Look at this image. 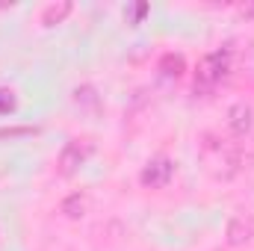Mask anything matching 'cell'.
Wrapping results in <instances>:
<instances>
[{"instance_id":"6da1fadb","label":"cell","mask_w":254,"mask_h":251,"mask_svg":"<svg viewBox=\"0 0 254 251\" xmlns=\"http://www.w3.org/2000/svg\"><path fill=\"white\" fill-rule=\"evenodd\" d=\"M204 163L210 166V172L216 178H234L240 169V148L237 142L219 139V136H207L204 139Z\"/></svg>"},{"instance_id":"7a4b0ae2","label":"cell","mask_w":254,"mask_h":251,"mask_svg":"<svg viewBox=\"0 0 254 251\" xmlns=\"http://www.w3.org/2000/svg\"><path fill=\"white\" fill-rule=\"evenodd\" d=\"M228 68H231V48H222V51L207 54L198 63V71H195V92L198 95H210L225 80Z\"/></svg>"},{"instance_id":"3957f363","label":"cell","mask_w":254,"mask_h":251,"mask_svg":"<svg viewBox=\"0 0 254 251\" xmlns=\"http://www.w3.org/2000/svg\"><path fill=\"white\" fill-rule=\"evenodd\" d=\"M89 157H92V145H89L86 139L68 142V145L63 148V154H60V172H63V175H74Z\"/></svg>"},{"instance_id":"277c9868","label":"cell","mask_w":254,"mask_h":251,"mask_svg":"<svg viewBox=\"0 0 254 251\" xmlns=\"http://www.w3.org/2000/svg\"><path fill=\"white\" fill-rule=\"evenodd\" d=\"M172 175H175V163L166 160V157H157V160H151L142 169L139 181H142V187H148V189H160L172 181Z\"/></svg>"},{"instance_id":"5b68a950","label":"cell","mask_w":254,"mask_h":251,"mask_svg":"<svg viewBox=\"0 0 254 251\" xmlns=\"http://www.w3.org/2000/svg\"><path fill=\"white\" fill-rule=\"evenodd\" d=\"M254 125V113L249 104H234L231 110H228V127H231V133L234 136H246Z\"/></svg>"},{"instance_id":"8992f818","label":"cell","mask_w":254,"mask_h":251,"mask_svg":"<svg viewBox=\"0 0 254 251\" xmlns=\"http://www.w3.org/2000/svg\"><path fill=\"white\" fill-rule=\"evenodd\" d=\"M252 237H254L252 216H246V213L234 216V219H231V225H228V243H231V246H243V243H249Z\"/></svg>"},{"instance_id":"52a82bcc","label":"cell","mask_w":254,"mask_h":251,"mask_svg":"<svg viewBox=\"0 0 254 251\" xmlns=\"http://www.w3.org/2000/svg\"><path fill=\"white\" fill-rule=\"evenodd\" d=\"M71 12V3H54L42 12V24L45 27H54V24H63V18Z\"/></svg>"},{"instance_id":"ba28073f","label":"cell","mask_w":254,"mask_h":251,"mask_svg":"<svg viewBox=\"0 0 254 251\" xmlns=\"http://www.w3.org/2000/svg\"><path fill=\"white\" fill-rule=\"evenodd\" d=\"M181 71H184V60L181 57H166L163 60V74L166 77H181Z\"/></svg>"},{"instance_id":"9c48e42d","label":"cell","mask_w":254,"mask_h":251,"mask_svg":"<svg viewBox=\"0 0 254 251\" xmlns=\"http://www.w3.org/2000/svg\"><path fill=\"white\" fill-rule=\"evenodd\" d=\"M65 213H68V216H83V198H80V195H74V198H68V201H65V207H63Z\"/></svg>"},{"instance_id":"30bf717a","label":"cell","mask_w":254,"mask_h":251,"mask_svg":"<svg viewBox=\"0 0 254 251\" xmlns=\"http://www.w3.org/2000/svg\"><path fill=\"white\" fill-rule=\"evenodd\" d=\"M15 110V95L9 89H0V113H9Z\"/></svg>"}]
</instances>
